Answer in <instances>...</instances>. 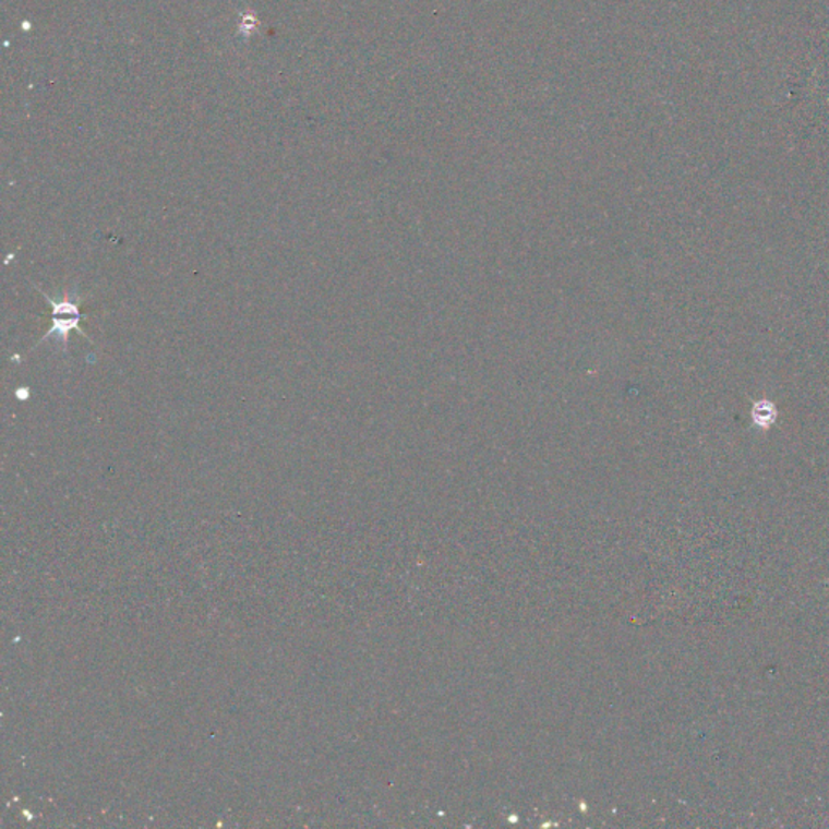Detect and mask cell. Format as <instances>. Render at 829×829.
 I'll use <instances>...</instances> for the list:
<instances>
[{"label": "cell", "instance_id": "cell-1", "mask_svg": "<svg viewBox=\"0 0 829 829\" xmlns=\"http://www.w3.org/2000/svg\"><path fill=\"white\" fill-rule=\"evenodd\" d=\"M39 292L46 297L52 310V326L49 333L43 337L41 344L45 340L52 339L63 353H69L70 333L79 331L82 336H85V333L80 329V321L85 317V314L80 310V300L82 299L75 292L65 293L60 300L51 299L43 290H39Z\"/></svg>", "mask_w": 829, "mask_h": 829}]
</instances>
